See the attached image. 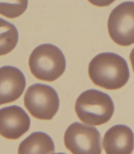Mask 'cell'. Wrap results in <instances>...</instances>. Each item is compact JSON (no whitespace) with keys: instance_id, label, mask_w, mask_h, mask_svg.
Segmentation results:
<instances>
[{"instance_id":"cell-1","label":"cell","mask_w":134,"mask_h":154,"mask_svg":"<svg viewBox=\"0 0 134 154\" xmlns=\"http://www.w3.org/2000/svg\"><path fill=\"white\" fill-rule=\"evenodd\" d=\"M88 73L95 85L108 90L121 88L130 78L127 61L112 52H104L94 57L89 65Z\"/></svg>"},{"instance_id":"cell-2","label":"cell","mask_w":134,"mask_h":154,"mask_svg":"<svg viewBox=\"0 0 134 154\" xmlns=\"http://www.w3.org/2000/svg\"><path fill=\"white\" fill-rule=\"evenodd\" d=\"M77 116L85 124L100 125L112 117L114 105L108 94L97 90H87L79 96L75 103Z\"/></svg>"},{"instance_id":"cell-3","label":"cell","mask_w":134,"mask_h":154,"mask_svg":"<svg viewBox=\"0 0 134 154\" xmlns=\"http://www.w3.org/2000/svg\"><path fill=\"white\" fill-rule=\"evenodd\" d=\"M29 66L36 78L44 81H54L65 72V56L55 45L43 44L31 53Z\"/></svg>"},{"instance_id":"cell-4","label":"cell","mask_w":134,"mask_h":154,"mask_svg":"<svg viewBox=\"0 0 134 154\" xmlns=\"http://www.w3.org/2000/svg\"><path fill=\"white\" fill-rule=\"evenodd\" d=\"M24 106L35 118L51 120L59 107V99L51 86L36 83L28 88L24 96Z\"/></svg>"},{"instance_id":"cell-5","label":"cell","mask_w":134,"mask_h":154,"mask_svg":"<svg viewBox=\"0 0 134 154\" xmlns=\"http://www.w3.org/2000/svg\"><path fill=\"white\" fill-rule=\"evenodd\" d=\"M64 142L72 154H101V135L95 127L78 122L70 124L67 129Z\"/></svg>"},{"instance_id":"cell-6","label":"cell","mask_w":134,"mask_h":154,"mask_svg":"<svg viewBox=\"0 0 134 154\" xmlns=\"http://www.w3.org/2000/svg\"><path fill=\"white\" fill-rule=\"evenodd\" d=\"M110 37L117 45L129 46L134 43V2L121 3L113 10L108 20Z\"/></svg>"},{"instance_id":"cell-7","label":"cell","mask_w":134,"mask_h":154,"mask_svg":"<svg viewBox=\"0 0 134 154\" xmlns=\"http://www.w3.org/2000/svg\"><path fill=\"white\" fill-rule=\"evenodd\" d=\"M30 116L16 105L0 109V135L9 140H17L30 129Z\"/></svg>"},{"instance_id":"cell-8","label":"cell","mask_w":134,"mask_h":154,"mask_svg":"<svg viewBox=\"0 0 134 154\" xmlns=\"http://www.w3.org/2000/svg\"><path fill=\"white\" fill-rule=\"evenodd\" d=\"M26 85L22 71L12 66L0 68V105L13 103L23 94Z\"/></svg>"},{"instance_id":"cell-9","label":"cell","mask_w":134,"mask_h":154,"mask_svg":"<svg viewBox=\"0 0 134 154\" xmlns=\"http://www.w3.org/2000/svg\"><path fill=\"white\" fill-rule=\"evenodd\" d=\"M103 146L107 154H131L134 148V134L123 124L114 125L105 133Z\"/></svg>"},{"instance_id":"cell-10","label":"cell","mask_w":134,"mask_h":154,"mask_svg":"<svg viewBox=\"0 0 134 154\" xmlns=\"http://www.w3.org/2000/svg\"><path fill=\"white\" fill-rule=\"evenodd\" d=\"M55 152L52 138L48 134L36 132L30 134L20 143L18 154H51Z\"/></svg>"},{"instance_id":"cell-11","label":"cell","mask_w":134,"mask_h":154,"mask_svg":"<svg viewBox=\"0 0 134 154\" xmlns=\"http://www.w3.org/2000/svg\"><path fill=\"white\" fill-rule=\"evenodd\" d=\"M18 38L15 26L0 17V56L13 51L17 45Z\"/></svg>"},{"instance_id":"cell-12","label":"cell","mask_w":134,"mask_h":154,"mask_svg":"<svg viewBox=\"0 0 134 154\" xmlns=\"http://www.w3.org/2000/svg\"><path fill=\"white\" fill-rule=\"evenodd\" d=\"M28 1L0 2V14L9 18L20 16L27 8Z\"/></svg>"},{"instance_id":"cell-13","label":"cell","mask_w":134,"mask_h":154,"mask_svg":"<svg viewBox=\"0 0 134 154\" xmlns=\"http://www.w3.org/2000/svg\"><path fill=\"white\" fill-rule=\"evenodd\" d=\"M130 59L134 73V48L132 50V51L130 53Z\"/></svg>"},{"instance_id":"cell-14","label":"cell","mask_w":134,"mask_h":154,"mask_svg":"<svg viewBox=\"0 0 134 154\" xmlns=\"http://www.w3.org/2000/svg\"><path fill=\"white\" fill-rule=\"evenodd\" d=\"M65 154L64 153H61V152H60V153H57V154Z\"/></svg>"}]
</instances>
